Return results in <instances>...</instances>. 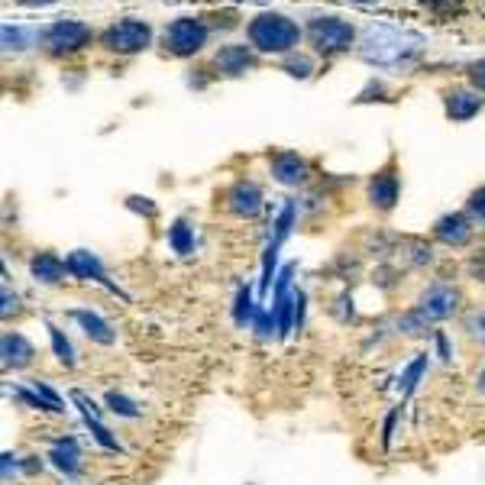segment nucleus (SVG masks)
Here are the masks:
<instances>
[{"label": "nucleus", "instance_id": "7ed1b4c3", "mask_svg": "<svg viewBox=\"0 0 485 485\" xmlns=\"http://www.w3.org/2000/svg\"><path fill=\"white\" fill-rule=\"evenodd\" d=\"M311 42H314V49L324 52V56L343 52V49H350V42H353V27L336 17L314 19V23H311Z\"/></svg>", "mask_w": 485, "mask_h": 485}, {"label": "nucleus", "instance_id": "f257e3e1", "mask_svg": "<svg viewBox=\"0 0 485 485\" xmlns=\"http://www.w3.org/2000/svg\"><path fill=\"white\" fill-rule=\"evenodd\" d=\"M420 46H424V36H418V33L395 27H373L366 29L363 36V58L375 62V65H392V62H402L411 52H418Z\"/></svg>", "mask_w": 485, "mask_h": 485}, {"label": "nucleus", "instance_id": "58836bf2", "mask_svg": "<svg viewBox=\"0 0 485 485\" xmlns=\"http://www.w3.org/2000/svg\"><path fill=\"white\" fill-rule=\"evenodd\" d=\"M356 4H369V0H356Z\"/></svg>", "mask_w": 485, "mask_h": 485}, {"label": "nucleus", "instance_id": "20e7f679", "mask_svg": "<svg viewBox=\"0 0 485 485\" xmlns=\"http://www.w3.org/2000/svg\"><path fill=\"white\" fill-rule=\"evenodd\" d=\"M459 304H463V295H459L453 285H443V281H437V285H430V289L420 291V301H418V308L424 311L434 324L453 318L459 311Z\"/></svg>", "mask_w": 485, "mask_h": 485}, {"label": "nucleus", "instance_id": "9b49d317", "mask_svg": "<svg viewBox=\"0 0 485 485\" xmlns=\"http://www.w3.org/2000/svg\"><path fill=\"white\" fill-rule=\"evenodd\" d=\"M473 230H476V224H473L466 214H443L437 224H434V236H437L443 246H453V250L469 246Z\"/></svg>", "mask_w": 485, "mask_h": 485}, {"label": "nucleus", "instance_id": "72a5a7b5", "mask_svg": "<svg viewBox=\"0 0 485 485\" xmlns=\"http://www.w3.org/2000/svg\"><path fill=\"white\" fill-rule=\"evenodd\" d=\"M469 81L476 84L479 91H485V58L482 62H473V65H469Z\"/></svg>", "mask_w": 485, "mask_h": 485}, {"label": "nucleus", "instance_id": "f03ea898", "mask_svg": "<svg viewBox=\"0 0 485 485\" xmlns=\"http://www.w3.org/2000/svg\"><path fill=\"white\" fill-rule=\"evenodd\" d=\"M298 23H291L289 17H279V13H259L250 23V42L259 52H291L298 46Z\"/></svg>", "mask_w": 485, "mask_h": 485}, {"label": "nucleus", "instance_id": "f8f14e48", "mask_svg": "<svg viewBox=\"0 0 485 485\" xmlns=\"http://www.w3.org/2000/svg\"><path fill=\"white\" fill-rule=\"evenodd\" d=\"M227 207H230V214L236 217H256L266 207L262 201V191L252 181H236L230 191H227Z\"/></svg>", "mask_w": 485, "mask_h": 485}, {"label": "nucleus", "instance_id": "bb28decb", "mask_svg": "<svg viewBox=\"0 0 485 485\" xmlns=\"http://www.w3.org/2000/svg\"><path fill=\"white\" fill-rule=\"evenodd\" d=\"M466 217L473 220V224L485 227V185L476 188V191L469 195V201H466Z\"/></svg>", "mask_w": 485, "mask_h": 485}, {"label": "nucleus", "instance_id": "cd10ccee", "mask_svg": "<svg viewBox=\"0 0 485 485\" xmlns=\"http://www.w3.org/2000/svg\"><path fill=\"white\" fill-rule=\"evenodd\" d=\"M463 330H466V336L473 343L485 346V314H469V318L463 320Z\"/></svg>", "mask_w": 485, "mask_h": 485}, {"label": "nucleus", "instance_id": "b1692460", "mask_svg": "<svg viewBox=\"0 0 485 485\" xmlns=\"http://www.w3.org/2000/svg\"><path fill=\"white\" fill-rule=\"evenodd\" d=\"M33 39H36V29H19V27H10L4 23V49H27L33 46Z\"/></svg>", "mask_w": 485, "mask_h": 485}, {"label": "nucleus", "instance_id": "c85d7f7f", "mask_svg": "<svg viewBox=\"0 0 485 485\" xmlns=\"http://www.w3.org/2000/svg\"><path fill=\"white\" fill-rule=\"evenodd\" d=\"M88 420V427H91V434H94V440L101 443V447H107V450H117V437H111V430L104 427L101 420L97 418H84Z\"/></svg>", "mask_w": 485, "mask_h": 485}, {"label": "nucleus", "instance_id": "2f4dec72", "mask_svg": "<svg viewBox=\"0 0 485 485\" xmlns=\"http://www.w3.org/2000/svg\"><path fill=\"white\" fill-rule=\"evenodd\" d=\"M285 68H289V75H295V78H308L311 75V58H291Z\"/></svg>", "mask_w": 485, "mask_h": 485}, {"label": "nucleus", "instance_id": "aec40b11", "mask_svg": "<svg viewBox=\"0 0 485 485\" xmlns=\"http://www.w3.org/2000/svg\"><path fill=\"white\" fill-rule=\"evenodd\" d=\"M272 318L279 327V336H285L295 330V291H285V295H272Z\"/></svg>", "mask_w": 485, "mask_h": 485}, {"label": "nucleus", "instance_id": "4be33fe9", "mask_svg": "<svg viewBox=\"0 0 485 485\" xmlns=\"http://www.w3.org/2000/svg\"><path fill=\"white\" fill-rule=\"evenodd\" d=\"M168 246L178 252V256H188V252L195 250V236H191V227L185 220H175V224L168 227Z\"/></svg>", "mask_w": 485, "mask_h": 485}, {"label": "nucleus", "instance_id": "0eeeda50", "mask_svg": "<svg viewBox=\"0 0 485 485\" xmlns=\"http://www.w3.org/2000/svg\"><path fill=\"white\" fill-rule=\"evenodd\" d=\"M366 195H369V204H373L375 211H382V214H389V211L398 204V195H402V181H398L395 162H389V166L379 168V172L369 178Z\"/></svg>", "mask_w": 485, "mask_h": 485}, {"label": "nucleus", "instance_id": "1a4fd4ad", "mask_svg": "<svg viewBox=\"0 0 485 485\" xmlns=\"http://www.w3.org/2000/svg\"><path fill=\"white\" fill-rule=\"evenodd\" d=\"M33 359H36V346L29 343L23 334L4 330V336H0V363H4V369L19 373V369L33 366Z\"/></svg>", "mask_w": 485, "mask_h": 485}, {"label": "nucleus", "instance_id": "9d476101", "mask_svg": "<svg viewBox=\"0 0 485 485\" xmlns=\"http://www.w3.org/2000/svg\"><path fill=\"white\" fill-rule=\"evenodd\" d=\"M269 168L275 181L285 188H298L304 185V178H308V162L301 159L298 152H289V150H279L269 156Z\"/></svg>", "mask_w": 485, "mask_h": 485}, {"label": "nucleus", "instance_id": "473e14b6", "mask_svg": "<svg viewBox=\"0 0 485 485\" xmlns=\"http://www.w3.org/2000/svg\"><path fill=\"white\" fill-rule=\"evenodd\" d=\"M19 311V298L17 295H10V289L4 285V308H0V314H4V320L10 318V314H17Z\"/></svg>", "mask_w": 485, "mask_h": 485}, {"label": "nucleus", "instance_id": "a878e982", "mask_svg": "<svg viewBox=\"0 0 485 485\" xmlns=\"http://www.w3.org/2000/svg\"><path fill=\"white\" fill-rule=\"evenodd\" d=\"M424 369H427V353H420L418 359H414V363H411L408 369H404V375H402V395H411L414 389H418Z\"/></svg>", "mask_w": 485, "mask_h": 485}, {"label": "nucleus", "instance_id": "dca6fc26", "mask_svg": "<svg viewBox=\"0 0 485 485\" xmlns=\"http://www.w3.org/2000/svg\"><path fill=\"white\" fill-rule=\"evenodd\" d=\"M217 68L224 72V75L236 78V75H246L252 65H256V58H252V52L246 46H224L220 52H217Z\"/></svg>", "mask_w": 485, "mask_h": 485}, {"label": "nucleus", "instance_id": "2eb2a0df", "mask_svg": "<svg viewBox=\"0 0 485 485\" xmlns=\"http://www.w3.org/2000/svg\"><path fill=\"white\" fill-rule=\"evenodd\" d=\"M479 111H482V97H479V94L463 91V88L447 91V117L450 120L466 123V120H473Z\"/></svg>", "mask_w": 485, "mask_h": 485}, {"label": "nucleus", "instance_id": "c756f323", "mask_svg": "<svg viewBox=\"0 0 485 485\" xmlns=\"http://www.w3.org/2000/svg\"><path fill=\"white\" fill-rule=\"evenodd\" d=\"M275 252H279V240L272 242L269 250H266V262H262V281H259V289L262 291H269L272 285V269H275Z\"/></svg>", "mask_w": 485, "mask_h": 485}, {"label": "nucleus", "instance_id": "a211bd4d", "mask_svg": "<svg viewBox=\"0 0 485 485\" xmlns=\"http://www.w3.org/2000/svg\"><path fill=\"white\" fill-rule=\"evenodd\" d=\"M29 272H33V279L42 281V285H58V281L65 279L68 266L58 259L56 252H39L36 259L29 262Z\"/></svg>", "mask_w": 485, "mask_h": 485}, {"label": "nucleus", "instance_id": "f3484780", "mask_svg": "<svg viewBox=\"0 0 485 485\" xmlns=\"http://www.w3.org/2000/svg\"><path fill=\"white\" fill-rule=\"evenodd\" d=\"M49 459H52V466L62 469L65 476H78V473H81V450H78L75 437L56 440V447L49 453Z\"/></svg>", "mask_w": 485, "mask_h": 485}, {"label": "nucleus", "instance_id": "4c0bfd02", "mask_svg": "<svg viewBox=\"0 0 485 485\" xmlns=\"http://www.w3.org/2000/svg\"><path fill=\"white\" fill-rule=\"evenodd\" d=\"M479 389L485 392V369H482V375H479Z\"/></svg>", "mask_w": 485, "mask_h": 485}, {"label": "nucleus", "instance_id": "4468645a", "mask_svg": "<svg viewBox=\"0 0 485 485\" xmlns=\"http://www.w3.org/2000/svg\"><path fill=\"white\" fill-rule=\"evenodd\" d=\"M68 275H75V279L81 281H101V285H107V275H104V266L101 259L94 256V252L88 250H75V252H68ZM111 289V285H107Z\"/></svg>", "mask_w": 485, "mask_h": 485}, {"label": "nucleus", "instance_id": "5701e85b", "mask_svg": "<svg viewBox=\"0 0 485 485\" xmlns=\"http://www.w3.org/2000/svg\"><path fill=\"white\" fill-rule=\"evenodd\" d=\"M104 402H107V411H111V414H117V418H140L142 414V408L136 402H133V398H127V395H120V392H107V398H104Z\"/></svg>", "mask_w": 485, "mask_h": 485}, {"label": "nucleus", "instance_id": "39448f33", "mask_svg": "<svg viewBox=\"0 0 485 485\" xmlns=\"http://www.w3.org/2000/svg\"><path fill=\"white\" fill-rule=\"evenodd\" d=\"M207 42V27L201 19H175L172 27L166 29V46L168 52H175V56H195L197 49Z\"/></svg>", "mask_w": 485, "mask_h": 485}, {"label": "nucleus", "instance_id": "423d86ee", "mask_svg": "<svg viewBox=\"0 0 485 485\" xmlns=\"http://www.w3.org/2000/svg\"><path fill=\"white\" fill-rule=\"evenodd\" d=\"M152 29L140 19H120L113 23L107 33H104V46L113 49V52H140V49L150 46Z\"/></svg>", "mask_w": 485, "mask_h": 485}, {"label": "nucleus", "instance_id": "ddd939ff", "mask_svg": "<svg viewBox=\"0 0 485 485\" xmlns=\"http://www.w3.org/2000/svg\"><path fill=\"white\" fill-rule=\"evenodd\" d=\"M72 320L84 330V336L91 340V343H101V346H111L117 340L113 334V327L97 314V311H84V308H75L72 311Z\"/></svg>", "mask_w": 485, "mask_h": 485}, {"label": "nucleus", "instance_id": "f704fd0d", "mask_svg": "<svg viewBox=\"0 0 485 485\" xmlns=\"http://www.w3.org/2000/svg\"><path fill=\"white\" fill-rule=\"evenodd\" d=\"M395 420H398V411H392L389 418H385V434H382V447L392 443V434H395Z\"/></svg>", "mask_w": 485, "mask_h": 485}, {"label": "nucleus", "instance_id": "c9c22d12", "mask_svg": "<svg viewBox=\"0 0 485 485\" xmlns=\"http://www.w3.org/2000/svg\"><path fill=\"white\" fill-rule=\"evenodd\" d=\"M437 353H440L443 363H450V346H447V336L443 334H437Z\"/></svg>", "mask_w": 485, "mask_h": 485}, {"label": "nucleus", "instance_id": "7c9ffc66", "mask_svg": "<svg viewBox=\"0 0 485 485\" xmlns=\"http://www.w3.org/2000/svg\"><path fill=\"white\" fill-rule=\"evenodd\" d=\"M33 389H36L39 398H46V402L52 404L56 411H65V408H62V398H58L56 389H49V385H46V382H39V379H33Z\"/></svg>", "mask_w": 485, "mask_h": 485}, {"label": "nucleus", "instance_id": "6e6552de", "mask_svg": "<svg viewBox=\"0 0 485 485\" xmlns=\"http://www.w3.org/2000/svg\"><path fill=\"white\" fill-rule=\"evenodd\" d=\"M88 39H91V29L78 23V19H58L42 33V42H46L49 52H75Z\"/></svg>", "mask_w": 485, "mask_h": 485}, {"label": "nucleus", "instance_id": "6ab92c4d", "mask_svg": "<svg viewBox=\"0 0 485 485\" xmlns=\"http://www.w3.org/2000/svg\"><path fill=\"white\" fill-rule=\"evenodd\" d=\"M395 330L402 336H408V340H424V336L434 334V320H430L420 308H411V311H404V314H398Z\"/></svg>", "mask_w": 485, "mask_h": 485}, {"label": "nucleus", "instance_id": "412c9836", "mask_svg": "<svg viewBox=\"0 0 485 485\" xmlns=\"http://www.w3.org/2000/svg\"><path fill=\"white\" fill-rule=\"evenodd\" d=\"M46 330H49V340H52V353H56V359L65 366V369H75V346H72V340H68L56 324H46Z\"/></svg>", "mask_w": 485, "mask_h": 485}, {"label": "nucleus", "instance_id": "393cba45", "mask_svg": "<svg viewBox=\"0 0 485 485\" xmlns=\"http://www.w3.org/2000/svg\"><path fill=\"white\" fill-rule=\"evenodd\" d=\"M256 304H252V295L250 289H240V295H236V304H234V320L240 327H250L252 320H256Z\"/></svg>", "mask_w": 485, "mask_h": 485}, {"label": "nucleus", "instance_id": "e433bc0d", "mask_svg": "<svg viewBox=\"0 0 485 485\" xmlns=\"http://www.w3.org/2000/svg\"><path fill=\"white\" fill-rule=\"evenodd\" d=\"M19 7H49V4H56V0H17Z\"/></svg>", "mask_w": 485, "mask_h": 485}]
</instances>
